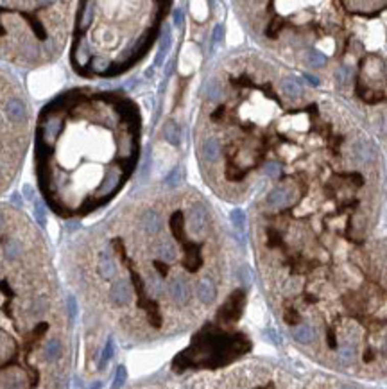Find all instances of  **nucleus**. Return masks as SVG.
Wrapping results in <instances>:
<instances>
[{"mask_svg": "<svg viewBox=\"0 0 387 389\" xmlns=\"http://www.w3.org/2000/svg\"><path fill=\"white\" fill-rule=\"evenodd\" d=\"M129 108L113 93L74 90L43 110L36 135L38 176L52 212L84 217L118 190L133 169L136 143L135 135L115 138L113 126Z\"/></svg>", "mask_w": 387, "mask_h": 389, "instance_id": "1", "label": "nucleus"}, {"mask_svg": "<svg viewBox=\"0 0 387 389\" xmlns=\"http://www.w3.org/2000/svg\"><path fill=\"white\" fill-rule=\"evenodd\" d=\"M167 294L171 296V300L178 305H185L188 303L190 296H192V289H190V283L185 276L178 275L172 276L167 282Z\"/></svg>", "mask_w": 387, "mask_h": 389, "instance_id": "2", "label": "nucleus"}, {"mask_svg": "<svg viewBox=\"0 0 387 389\" xmlns=\"http://www.w3.org/2000/svg\"><path fill=\"white\" fill-rule=\"evenodd\" d=\"M294 187L291 185H278L274 187L273 190L267 194L265 198V205L273 210H281V208H287L291 203L294 201Z\"/></svg>", "mask_w": 387, "mask_h": 389, "instance_id": "3", "label": "nucleus"}, {"mask_svg": "<svg viewBox=\"0 0 387 389\" xmlns=\"http://www.w3.org/2000/svg\"><path fill=\"white\" fill-rule=\"evenodd\" d=\"M136 224L146 235H158L161 231V226H163V219H161V213L158 210L146 208L140 212Z\"/></svg>", "mask_w": 387, "mask_h": 389, "instance_id": "4", "label": "nucleus"}, {"mask_svg": "<svg viewBox=\"0 0 387 389\" xmlns=\"http://www.w3.org/2000/svg\"><path fill=\"white\" fill-rule=\"evenodd\" d=\"M110 301L115 307H126L133 300V287L126 278H117L110 285Z\"/></svg>", "mask_w": 387, "mask_h": 389, "instance_id": "5", "label": "nucleus"}, {"mask_svg": "<svg viewBox=\"0 0 387 389\" xmlns=\"http://www.w3.org/2000/svg\"><path fill=\"white\" fill-rule=\"evenodd\" d=\"M4 113L8 117V120L11 124H16V126H22L27 122V106L20 97L13 95L6 101L4 104Z\"/></svg>", "mask_w": 387, "mask_h": 389, "instance_id": "6", "label": "nucleus"}, {"mask_svg": "<svg viewBox=\"0 0 387 389\" xmlns=\"http://www.w3.org/2000/svg\"><path fill=\"white\" fill-rule=\"evenodd\" d=\"M199 153H201V158L205 163H215L217 160L221 158V153H223V145H221V138L217 136H206L201 142V147H199Z\"/></svg>", "mask_w": 387, "mask_h": 389, "instance_id": "7", "label": "nucleus"}, {"mask_svg": "<svg viewBox=\"0 0 387 389\" xmlns=\"http://www.w3.org/2000/svg\"><path fill=\"white\" fill-rule=\"evenodd\" d=\"M154 255L156 258L163 262H174L178 258V248H176V242L168 237H161L154 242Z\"/></svg>", "mask_w": 387, "mask_h": 389, "instance_id": "8", "label": "nucleus"}, {"mask_svg": "<svg viewBox=\"0 0 387 389\" xmlns=\"http://www.w3.org/2000/svg\"><path fill=\"white\" fill-rule=\"evenodd\" d=\"M351 153H353L355 160H357L358 163H371L373 160H375V156H376L373 143L368 142V140H364V138L355 140L353 145H351Z\"/></svg>", "mask_w": 387, "mask_h": 389, "instance_id": "9", "label": "nucleus"}, {"mask_svg": "<svg viewBox=\"0 0 387 389\" xmlns=\"http://www.w3.org/2000/svg\"><path fill=\"white\" fill-rule=\"evenodd\" d=\"M196 296H198V300L205 305L213 303L217 298L215 283H213L210 278H201L198 282V285H196Z\"/></svg>", "mask_w": 387, "mask_h": 389, "instance_id": "10", "label": "nucleus"}, {"mask_svg": "<svg viewBox=\"0 0 387 389\" xmlns=\"http://www.w3.org/2000/svg\"><path fill=\"white\" fill-rule=\"evenodd\" d=\"M205 95L212 104H219L221 101L224 99V86H223V83L217 79V77H212V79L206 83Z\"/></svg>", "mask_w": 387, "mask_h": 389, "instance_id": "11", "label": "nucleus"}, {"mask_svg": "<svg viewBox=\"0 0 387 389\" xmlns=\"http://www.w3.org/2000/svg\"><path fill=\"white\" fill-rule=\"evenodd\" d=\"M280 88H281V93H283L285 97H288V99H298V97H301V93H303L301 83L293 76L285 77L283 81H281Z\"/></svg>", "mask_w": 387, "mask_h": 389, "instance_id": "12", "label": "nucleus"}, {"mask_svg": "<svg viewBox=\"0 0 387 389\" xmlns=\"http://www.w3.org/2000/svg\"><path fill=\"white\" fill-rule=\"evenodd\" d=\"M168 48H171V29L165 26L163 31H161V36H160V48H158L156 59H154V66H160L161 63H163Z\"/></svg>", "mask_w": 387, "mask_h": 389, "instance_id": "13", "label": "nucleus"}, {"mask_svg": "<svg viewBox=\"0 0 387 389\" xmlns=\"http://www.w3.org/2000/svg\"><path fill=\"white\" fill-rule=\"evenodd\" d=\"M163 136L167 138L168 143L178 145V143L181 142V128H179V124H176L174 120H168L167 124L163 126Z\"/></svg>", "mask_w": 387, "mask_h": 389, "instance_id": "14", "label": "nucleus"}, {"mask_svg": "<svg viewBox=\"0 0 387 389\" xmlns=\"http://www.w3.org/2000/svg\"><path fill=\"white\" fill-rule=\"evenodd\" d=\"M293 335L298 343H303V345H308V343L314 341V328L310 325H298L293 330Z\"/></svg>", "mask_w": 387, "mask_h": 389, "instance_id": "15", "label": "nucleus"}, {"mask_svg": "<svg viewBox=\"0 0 387 389\" xmlns=\"http://www.w3.org/2000/svg\"><path fill=\"white\" fill-rule=\"evenodd\" d=\"M305 59H307L308 66H312V68H319V66L326 65V56L318 51H308L307 56H305Z\"/></svg>", "mask_w": 387, "mask_h": 389, "instance_id": "16", "label": "nucleus"}, {"mask_svg": "<svg viewBox=\"0 0 387 389\" xmlns=\"http://www.w3.org/2000/svg\"><path fill=\"white\" fill-rule=\"evenodd\" d=\"M183 183V169L181 167H174V169L168 173V176L165 178V185L168 188H176Z\"/></svg>", "mask_w": 387, "mask_h": 389, "instance_id": "17", "label": "nucleus"}, {"mask_svg": "<svg viewBox=\"0 0 387 389\" xmlns=\"http://www.w3.org/2000/svg\"><path fill=\"white\" fill-rule=\"evenodd\" d=\"M262 173L265 174L267 178H271V180H276V178H280V174H281V167H280V163H276V162H267L265 165H263Z\"/></svg>", "mask_w": 387, "mask_h": 389, "instance_id": "18", "label": "nucleus"}, {"mask_svg": "<svg viewBox=\"0 0 387 389\" xmlns=\"http://www.w3.org/2000/svg\"><path fill=\"white\" fill-rule=\"evenodd\" d=\"M339 359L343 360L344 364L353 362V359H355V346H351V345L343 346V348L339 350Z\"/></svg>", "mask_w": 387, "mask_h": 389, "instance_id": "19", "label": "nucleus"}, {"mask_svg": "<svg viewBox=\"0 0 387 389\" xmlns=\"http://www.w3.org/2000/svg\"><path fill=\"white\" fill-rule=\"evenodd\" d=\"M335 77H337V81H339L341 85H348L350 79H351V68L350 66H341V68L335 72Z\"/></svg>", "mask_w": 387, "mask_h": 389, "instance_id": "20", "label": "nucleus"}, {"mask_svg": "<svg viewBox=\"0 0 387 389\" xmlns=\"http://www.w3.org/2000/svg\"><path fill=\"white\" fill-rule=\"evenodd\" d=\"M111 355H113V341H108L106 346H104V352H103V357H101V362H99V368L103 370L104 366L108 364V360L111 359Z\"/></svg>", "mask_w": 387, "mask_h": 389, "instance_id": "21", "label": "nucleus"}, {"mask_svg": "<svg viewBox=\"0 0 387 389\" xmlns=\"http://www.w3.org/2000/svg\"><path fill=\"white\" fill-rule=\"evenodd\" d=\"M126 377H128V373H126V368H124V366H120V368H118V370H117V375H115L113 387H115V389L122 387V385H124V382H126Z\"/></svg>", "mask_w": 387, "mask_h": 389, "instance_id": "22", "label": "nucleus"}, {"mask_svg": "<svg viewBox=\"0 0 387 389\" xmlns=\"http://www.w3.org/2000/svg\"><path fill=\"white\" fill-rule=\"evenodd\" d=\"M223 33H224L223 26H221V23H217V26L213 27V33H212V48L215 47V45L219 43L221 40H223Z\"/></svg>", "mask_w": 387, "mask_h": 389, "instance_id": "23", "label": "nucleus"}, {"mask_svg": "<svg viewBox=\"0 0 387 389\" xmlns=\"http://www.w3.org/2000/svg\"><path fill=\"white\" fill-rule=\"evenodd\" d=\"M174 23L178 27H181V23H183V11L181 9H174Z\"/></svg>", "mask_w": 387, "mask_h": 389, "instance_id": "24", "label": "nucleus"}, {"mask_svg": "<svg viewBox=\"0 0 387 389\" xmlns=\"http://www.w3.org/2000/svg\"><path fill=\"white\" fill-rule=\"evenodd\" d=\"M301 77H303V79H307L308 85H312V86H318V85H319V79H318V77L310 76V74H303Z\"/></svg>", "mask_w": 387, "mask_h": 389, "instance_id": "25", "label": "nucleus"}, {"mask_svg": "<svg viewBox=\"0 0 387 389\" xmlns=\"http://www.w3.org/2000/svg\"><path fill=\"white\" fill-rule=\"evenodd\" d=\"M380 131L383 136H387V115H383L382 120H380Z\"/></svg>", "mask_w": 387, "mask_h": 389, "instance_id": "26", "label": "nucleus"}, {"mask_svg": "<svg viewBox=\"0 0 387 389\" xmlns=\"http://www.w3.org/2000/svg\"><path fill=\"white\" fill-rule=\"evenodd\" d=\"M341 389H355V387H351V385H344V387H341Z\"/></svg>", "mask_w": 387, "mask_h": 389, "instance_id": "27", "label": "nucleus"}, {"mask_svg": "<svg viewBox=\"0 0 387 389\" xmlns=\"http://www.w3.org/2000/svg\"><path fill=\"white\" fill-rule=\"evenodd\" d=\"M385 282H387V275H385Z\"/></svg>", "mask_w": 387, "mask_h": 389, "instance_id": "28", "label": "nucleus"}, {"mask_svg": "<svg viewBox=\"0 0 387 389\" xmlns=\"http://www.w3.org/2000/svg\"><path fill=\"white\" fill-rule=\"evenodd\" d=\"M385 350H387V345H385Z\"/></svg>", "mask_w": 387, "mask_h": 389, "instance_id": "29", "label": "nucleus"}]
</instances>
